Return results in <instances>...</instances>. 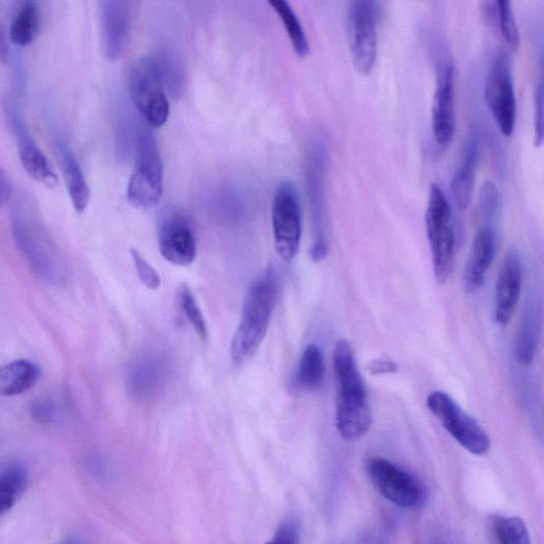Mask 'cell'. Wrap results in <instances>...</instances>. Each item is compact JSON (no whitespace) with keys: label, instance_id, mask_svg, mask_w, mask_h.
Wrapping results in <instances>:
<instances>
[{"label":"cell","instance_id":"8d00e7d4","mask_svg":"<svg viewBox=\"0 0 544 544\" xmlns=\"http://www.w3.org/2000/svg\"><path fill=\"white\" fill-rule=\"evenodd\" d=\"M12 195V185L3 168H0V209L9 201Z\"/></svg>","mask_w":544,"mask_h":544},{"label":"cell","instance_id":"cb8c5ba5","mask_svg":"<svg viewBox=\"0 0 544 544\" xmlns=\"http://www.w3.org/2000/svg\"><path fill=\"white\" fill-rule=\"evenodd\" d=\"M40 11L33 2H25L11 24L10 39L15 45L22 47L30 45L40 31Z\"/></svg>","mask_w":544,"mask_h":544},{"label":"cell","instance_id":"30bf717a","mask_svg":"<svg viewBox=\"0 0 544 544\" xmlns=\"http://www.w3.org/2000/svg\"><path fill=\"white\" fill-rule=\"evenodd\" d=\"M429 410L439 419L448 433L464 449L483 456L490 449V439L480 423L467 414L444 391H434L427 399Z\"/></svg>","mask_w":544,"mask_h":544},{"label":"cell","instance_id":"d6a6232c","mask_svg":"<svg viewBox=\"0 0 544 544\" xmlns=\"http://www.w3.org/2000/svg\"><path fill=\"white\" fill-rule=\"evenodd\" d=\"M266 544H301V527L295 520L283 522Z\"/></svg>","mask_w":544,"mask_h":544},{"label":"cell","instance_id":"d6986e66","mask_svg":"<svg viewBox=\"0 0 544 544\" xmlns=\"http://www.w3.org/2000/svg\"><path fill=\"white\" fill-rule=\"evenodd\" d=\"M480 160V142L475 135L469 140L461 165L451 182L453 199L458 209L465 211L472 200L476 169Z\"/></svg>","mask_w":544,"mask_h":544},{"label":"cell","instance_id":"d4e9b609","mask_svg":"<svg viewBox=\"0 0 544 544\" xmlns=\"http://www.w3.org/2000/svg\"><path fill=\"white\" fill-rule=\"evenodd\" d=\"M269 5L280 16L289 40L296 55L300 58H305L310 55V44L306 38L305 31L300 23L297 14L288 3L284 0H272Z\"/></svg>","mask_w":544,"mask_h":544},{"label":"cell","instance_id":"83f0119b","mask_svg":"<svg viewBox=\"0 0 544 544\" xmlns=\"http://www.w3.org/2000/svg\"><path fill=\"white\" fill-rule=\"evenodd\" d=\"M497 544H532L529 529L519 517H499L493 522Z\"/></svg>","mask_w":544,"mask_h":544},{"label":"cell","instance_id":"9c48e42d","mask_svg":"<svg viewBox=\"0 0 544 544\" xmlns=\"http://www.w3.org/2000/svg\"><path fill=\"white\" fill-rule=\"evenodd\" d=\"M271 219L276 250L284 262L291 263L299 253L302 232L299 195L293 182L286 180L277 187Z\"/></svg>","mask_w":544,"mask_h":544},{"label":"cell","instance_id":"74e56055","mask_svg":"<svg viewBox=\"0 0 544 544\" xmlns=\"http://www.w3.org/2000/svg\"><path fill=\"white\" fill-rule=\"evenodd\" d=\"M9 56L10 51L8 41L2 27H0V63H7L9 60Z\"/></svg>","mask_w":544,"mask_h":544},{"label":"cell","instance_id":"7a4b0ae2","mask_svg":"<svg viewBox=\"0 0 544 544\" xmlns=\"http://www.w3.org/2000/svg\"><path fill=\"white\" fill-rule=\"evenodd\" d=\"M279 292L276 271L269 268L254 281L245 297L240 325L233 336L230 354L234 365L242 366L257 353L266 337Z\"/></svg>","mask_w":544,"mask_h":544},{"label":"cell","instance_id":"8fae6325","mask_svg":"<svg viewBox=\"0 0 544 544\" xmlns=\"http://www.w3.org/2000/svg\"><path fill=\"white\" fill-rule=\"evenodd\" d=\"M485 98L500 132L510 138L516 129L517 98L512 66L506 54H499L490 65Z\"/></svg>","mask_w":544,"mask_h":544},{"label":"cell","instance_id":"836d02e7","mask_svg":"<svg viewBox=\"0 0 544 544\" xmlns=\"http://www.w3.org/2000/svg\"><path fill=\"white\" fill-rule=\"evenodd\" d=\"M29 414L33 420L49 423L56 420L58 416V407L56 403L49 399H41L30 405Z\"/></svg>","mask_w":544,"mask_h":544},{"label":"cell","instance_id":"603a6c76","mask_svg":"<svg viewBox=\"0 0 544 544\" xmlns=\"http://www.w3.org/2000/svg\"><path fill=\"white\" fill-rule=\"evenodd\" d=\"M326 366L322 352L314 344L309 345L301 354L296 374V383L306 391L318 390L325 381Z\"/></svg>","mask_w":544,"mask_h":544},{"label":"cell","instance_id":"ffe728a7","mask_svg":"<svg viewBox=\"0 0 544 544\" xmlns=\"http://www.w3.org/2000/svg\"><path fill=\"white\" fill-rule=\"evenodd\" d=\"M57 148L68 194H70L75 211L82 214L87 210L91 198L87 179H85L70 146H67L64 141L58 140Z\"/></svg>","mask_w":544,"mask_h":544},{"label":"cell","instance_id":"9a60e30c","mask_svg":"<svg viewBox=\"0 0 544 544\" xmlns=\"http://www.w3.org/2000/svg\"><path fill=\"white\" fill-rule=\"evenodd\" d=\"M100 6L102 47L110 61L123 56L129 42L131 17L129 6L119 0H105Z\"/></svg>","mask_w":544,"mask_h":544},{"label":"cell","instance_id":"7c38bea8","mask_svg":"<svg viewBox=\"0 0 544 544\" xmlns=\"http://www.w3.org/2000/svg\"><path fill=\"white\" fill-rule=\"evenodd\" d=\"M432 128L437 145L449 146L456 130L455 66L451 61H441L437 68Z\"/></svg>","mask_w":544,"mask_h":544},{"label":"cell","instance_id":"6da1fadb","mask_svg":"<svg viewBox=\"0 0 544 544\" xmlns=\"http://www.w3.org/2000/svg\"><path fill=\"white\" fill-rule=\"evenodd\" d=\"M333 366L336 385V429L345 441L362 439L372 425V413L362 374L354 351L346 339L334 348Z\"/></svg>","mask_w":544,"mask_h":544},{"label":"cell","instance_id":"f35d334b","mask_svg":"<svg viewBox=\"0 0 544 544\" xmlns=\"http://www.w3.org/2000/svg\"><path fill=\"white\" fill-rule=\"evenodd\" d=\"M59 544H83L79 539L71 537L67 538Z\"/></svg>","mask_w":544,"mask_h":544},{"label":"cell","instance_id":"44dd1931","mask_svg":"<svg viewBox=\"0 0 544 544\" xmlns=\"http://www.w3.org/2000/svg\"><path fill=\"white\" fill-rule=\"evenodd\" d=\"M41 369L30 361L19 360L0 367V396H20L32 389L41 378Z\"/></svg>","mask_w":544,"mask_h":544},{"label":"cell","instance_id":"8992f818","mask_svg":"<svg viewBox=\"0 0 544 544\" xmlns=\"http://www.w3.org/2000/svg\"><path fill=\"white\" fill-rule=\"evenodd\" d=\"M381 6L371 0H354L347 9V34L356 72L369 75L376 64L379 45Z\"/></svg>","mask_w":544,"mask_h":544},{"label":"cell","instance_id":"2e32d148","mask_svg":"<svg viewBox=\"0 0 544 544\" xmlns=\"http://www.w3.org/2000/svg\"><path fill=\"white\" fill-rule=\"evenodd\" d=\"M10 122L19 141V155L25 172L37 182L54 189L58 184V177L51 168L41 149L34 143L32 136L25 127L22 118L16 110L10 109Z\"/></svg>","mask_w":544,"mask_h":544},{"label":"cell","instance_id":"e0dca14e","mask_svg":"<svg viewBox=\"0 0 544 544\" xmlns=\"http://www.w3.org/2000/svg\"><path fill=\"white\" fill-rule=\"evenodd\" d=\"M497 234L495 229L486 224L475 233L471 252L464 271V287L467 294L480 291L487 272L495 259Z\"/></svg>","mask_w":544,"mask_h":544},{"label":"cell","instance_id":"1f68e13d","mask_svg":"<svg viewBox=\"0 0 544 544\" xmlns=\"http://www.w3.org/2000/svg\"><path fill=\"white\" fill-rule=\"evenodd\" d=\"M136 272L141 282L151 291H157L161 286V278L158 271L151 266L143 257V255L135 249L130 250Z\"/></svg>","mask_w":544,"mask_h":544},{"label":"cell","instance_id":"ba28073f","mask_svg":"<svg viewBox=\"0 0 544 544\" xmlns=\"http://www.w3.org/2000/svg\"><path fill=\"white\" fill-rule=\"evenodd\" d=\"M368 478L388 502L404 509L419 508L425 499L422 483L414 474L380 456L370 458Z\"/></svg>","mask_w":544,"mask_h":544},{"label":"cell","instance_id":"3957f363","mask_svg":"<svg viewBox=\"0 0 544 544\" xmlns=\"http://www.w3.org/2000/svg\"><path fill=\"white\" fill-rule=\"evenodd\" d=\"M164 166L155 136L148 130L139 132L135 144V165L127 199L136 209L155 207L163 194Z\"/></svg>","mask_w":544,"mask_h":544},{"label":"cell","instance_id":"4dcf8cb0","mask_svg":"<svg viewBox=\"0 0 544 544\" xmlns=\"http://www.w3.org/2000/svg\"><path fill=\"white\" fill-rule=\"evenodd\" d=\"M480 208L487 220L495 218L501 209V195L498 187L489 180L484 182L481 187Z\"/></svg>","mask_w":544,"mask_h":544},{"label":"cell","instance_id":"f546056e","mask_svg":"<svg viewBox=\"0 0 544 544\" xmlns=\"http://www.w3.org/2000/svg\"><path fill=\"white\" fill-rule=\"evenodd\" d=\"M495 5L503 38L508 48L516 51L520 47V32L512 3L499 0Z\"/></svg>","mask_w":544,"mask_h":544},{"label":"cell","instance_id":"4fadbf2b","mask_svg":"<svg viewBox=\"0 0 544 544\" xmlns=\"http://www.w3.org/2000/svg\"><path fill=\"white\" fill-rule=\"evenodd\" d=\"M159 249L170 264L190 266L197 257V242L190 221L176 212L165 215L159 230Z\"/></svg>","mask_w":544,"mask_h":544},{"label":"cell","instance_id":"7402d4cb","mask_svg":"<svg viewBox=\"0 0 544 544\" xmlns=\"http://www.w3.org/2000/svg\"><path fill=\"white\" fill-rule=\"evenodd\" d=\"M27 484L28 473L22 464L11 463L0 469V517L19 502Z\"/></svg>","mask_w":544,"mask_h":544},{"label":"cell","instance_id":"277c9868","mask_svg":"<svg viewBox=\"0 0 544 544\" xmlns=\"http://www.w3.org/2000/svg\"><path fill=\"white\" fill-rule=\"evenodd\" d=\"M14 241L37 274L50 283L62 280V267L50 247L36 217L23 202H15L11 212Z\"/></svg>","mask_w":544,"mask_h":544},{"label":"cell","instance_id":"e575fe53","mask_svg":"<svg viewBox=\"0 0 544 544\" xmlns=\"http://www.w3.org/2000/svg\"><path fill=\"white\" fill-rule=\"evenodd\" d=\"M535 146L539 147L543 142V88L542 81L537 84L535 93Z\"/></svg>","mask_w":544,"mask_h":544},{"label":"cell","instance_id":"ac0fdd59","mask_svg":"<svg viewBox=\"0 0 544 544\" xmlns=\"http://www.w3.org/2000/svg\"><path fill=\"white\" fill-rule=\"evenodd\" d=\"M522 285V264L519 254L512 250L506 254L497 282L495 318L506 327L518 306Z\"/></svg>","mask_w":544,"mask_h":544},{"label":"cell","instance_id":"5bb4252c","mask_svg":"<svg viewBox=\"0 0 544 544\" xmlns=\"http://www.w3.org/2000/svg\"><path fill=\"white\" fill-rule=\"evenodd\" d=\"M327 150L322 143H315L306 161V189H308L313 229V245H328L325 236L326 193L325 174Z\"/></svg>","mask_w":544,"mask_h":544},{"label":"cell","instance_id":"4316f807","mask_svg":"<svg viewBox=\"0 0 544 544\" xmlns=\"http://www.w3.org/2000/svg\"><path fill=\"white\" fill-rule=\"evenodd\" d=\"M162 76L165 90L174 98H180L185 90L186 76L181 59L174 51L164 50L156 58Z\"/></svg>","mask_w":544,"mask_h":544},{"label":"cell","instance_id":"f1b7e54d","mask_svg":"<svg viewBox=\"0 0 544 544\" xmlns=\"http://www.w3.org/2000/svg\"><path fill=\"white\" fill-rule=\"evenodd\" d=\"M180 308L203 343L208 340V327L189 285L183 283L177 293Z\"/></svg>","mask_w":544,"mask_h":544},{"label":"cell","instance_id":"5b68a950","mask_svg":"<svg viewBox=\"0 0 544 544\" xmlns=\"http://www.w3.org/2000/svg\"><path fill=\"white\" fill-rule=\"evenodd\" d=\"M425 225L432 253L436 281L444 285L453 268L455 257V232L448 198L440 186H430Z\"/></svg>","mask_w":544,"mask_h":544},{"label":"cell","instance_id":"d590c367","mask_svg":"<svg viewBox=\"0 0 544 544\" xmlns=\"http://www.w3.org/2000/svg\"><path fill=\"white\" fill-rule=\"evenodd\" d=\"M367 370L371 376H381V374L396 372L398 365L388 357H380V359L371 361L367 366Z\"/></svg>","mask_w":544,"mask_h":544},{"label":"cell","instance_id":"52a82bcc","mask_svg":"<svg viewBox=\"0 0 544 544\" xmlns=\"http://www.w3.org/2000/svg\"><path fill=\"white\" fill-rule=\"evenodd\" d=\"M129 95L136 110L152 128L164 126L170 108L156 58L139 59L129 74Z\"/></svg>","mask_w":544,"mask_h":544},{"label":"cell","instance_id":"484cf974","mask_svg":"<svg viewBox=\"0 0 544 544\" xmlns=\"http://www.w3.org/2000/svg\"><path fill=\"white\" fill-rule=\"evenodd\" d=\"M538 339V317L535 309L526 310L516 336L515 354L518 363L527 366L534 361Z\"/></svg>","mask_w":544,"mask_h":544}]
</instances>
